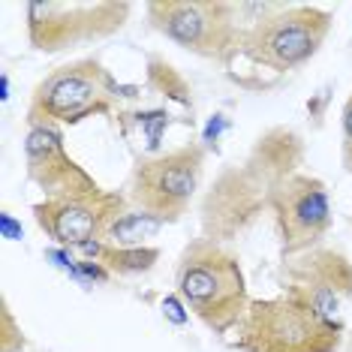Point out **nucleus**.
<instances>
[{
	"mask_svg": "<svg viewBox=\"0 0 352 352\" xmlns=\"http://www.w3.org/2000/svg\"><path fill=\"white\" fill-rule=\"evenodd\" d=\"M130 15V3L106 0H39L28 6L30 43L43 52H60L69 45L115 34Z\"/></svg>",
	"mask_w": 352,
	"mask_h": 352,
	"instance_id": "nucleus-5",
	"label": "nucleus"
},
{
	"mask_svg": "<svg viewBox=\"0 0 352 352\" xmlns=\"http://www.w3.org/2000/svg\"><path fill=\"white\" fill-rule=\"evenodd\" d=\"M78 250L100 259V265H106L115 274H139L160 259V250H154V247H109L102 241H87Z\"/></svg>",
	"mask_w": 352,
	"mask_h": 352,
	"instance_id": "nucleus-12",
	"label": "nucleus"
},
{
	"mask_svg": "<svg viewBox=\"0 0 352 352\" xmlns=\"http://www.w3.org/2000/svg\"><path fill=\"white\" fill-rule=\"evenodd\" d=\"M163 307H169V316L175 319V322H184V319H187V316L181 314V307H178V301H175V298H166Z\"/></svg>",
	"mask_w": 352,
	"mask_h": 352,
	"instance_id": "nucleus-15",
	"label": "nucleus"
},
{
	"mask_svg": "<svg viewBox=\"0 0 352 352\" xmlns=\"http://www.w3.org/2000/svg\"><path fill=\"white\" fill-rule=\"evenodd\" d=\"M274 214L286 253L310 250L331 223V202L322 181L292 175L274 190Z\"/></svg>",
	"mask_w": 352,
	"mask_h": 352,
	"instance_id": "nucleus-9",
	"label": "nucleus"
},
{
	"mask_svg": "<svg viewBox=\"0 0 352 352\" xmlns=\"http://www.w3.org/2000/svg\"><path fill=\"white\" fill-rule=\"evenodd\" d=\"M118 87L100 60L82 58L63 63L36 85L30 100V124H76L87 115L111 111Z\"/></svg>",
	"mask_w": 352,
	"mask_h": 352,
	"instance_id": "nucleus-3",
	"label": "nucleus"
},
{
	"mask_svg": "<svg viewBox=\"0 0 352 352\" xmlns=\"http://www.w3.org/2000/svg\"><path fill=\"white\" fill-rule=\"evenodd\" d=\"M202 178V148H181L145 160L133 172V199L160 220H178Z\"/></svg>",
	"mask_w": 352,
	"mask_h": 352,
	"instance_id": "nucleus-7",
	"label": "nucleus"
},
{
	"mask_svg": "<svg viewBox=\"0 0 352 352\" xmlns=\"http://www.w3.org/2000/svg\"><path fill=\"white\" fill-rule=\"evenodd\" d=\"M25 157H28V172L39 187L45 199L49 196H67L78 190L97 187V181L87 175L82 166L63 148V135L52 124H34L25 142Z\"/></svg>",
	"mask_w": 352,
	"mask_h": 352,
	"instance_id": "nucleus-11",
	"label": "nucleus"
},
{
	"mask_svg": "<svg viewBox=\"0 0 352 352\" xmlns=\"http://www.w3.org/2000/svg\"><path fill=\"white\" fill-rule=\"evenodd\" d=\"M286 292L301 298L328 322H340L343 307L352 301V265L334 250H316L289 271Z\"/></svg>",
	"mask_w": 352,
	"mask_h": 352,
	"instance_id": "nucleus-10",
	"label": "nucleus"
},
{
	"mask_svg": "<svg viewBox=\"0 0 352 352\" xmlns=\"http://www.w3.org/2000/svg\"><path fill=\"white\" fill-rule=\"evenodd\" d=\"M163 223L166 220H160L148 211L124 214V217H118L109 226V232L102 235V244H109V247H142L145 238H154L157 232L163 229Z\"/></svg>",
	"mask_w": 352,
	"mask_h": 352,
	"instance_id": "nucleus-13",
	"label": "nucleus"
},
{
	"mask_svg": "<svg viewBox=\"0 0 352 352\" xmlns=\"http://www.w3.org/2000/svg\"><path fill=\"white\" fill-rule=\"evenodd\" d=\"M343 166L352 172V94L343 106Z\"/></svg>",
	"mask_w": 352,
	"mask_h": 352,
	"instance_id": "nucleus-14",
	"label": "nucleus"
},
{
	"mask_svg": "<svg viewBox=\"0 0 352 352\" xmlns=\"http://www.w3.org/2000/svg\"><path fill=\"white\" fill-rule=\"evenodd\" d=\"M343 325L328 322L310 304L283 292L253 301L241 319V352H334Z\"/></svg>",
	"mask_w": 352,
	"mask_h": 352,
	"instance_id": "nucleus-2",
	"label": "nucleus"
},
{
	"mask_svg": "<svg viewBox=\"0 0 352 352\" xmlns=\"http://www.w3.org/2000/svg\"><path fill=\"white\" fill-rule=\"evenodd\" d=\"M39 229L58 244L82 247L87 241H102V235L118 217H124V196L109 193L100 184L67 196H49L34 208Z\"/></svg>",
	"mask_w": 352,
	"mask_h": 352,
	"instance_id": "nucleus-8",
	"label": "nucleus"
},
{
	"mask_svg": "<svg viewBox=\"0 0 352 352\" xmlns=\"http://www.w3.org/2000/svg\"><path fill=\"white\" fill-rule=\"evenodd\" d=\"M331 15L316 6H280L259 19L244 39L247 54L262 67L286 73L307 63L325 43Z\"/></svg>",
	"mask_w": 352,
	"mask_h": 352,
	"instance_id": "nucleus-4",
	"label": "nucleus"
},
{
	"mask_svg": "<svg viewBox=\"0 0 352 352\" xmlns=\"http://www.w3.org/2000/svg\"><path fill=\"white\" fill-rule=\"evenodd\" d=\"M160 34L202 58H226L238 43L235 6L220 0H160L148 6Z\"/></svg>",
	"mask_w": 352,
	"mask_h": 352,
	"instance_id": "nucleus-6",
	"label": "nucleus"
},
{
	"mask_svg": "<svg viewBox=\"0 0 352 352\" xmlns=\"http://www.w3.org/2000/svg\"><path fill=\"white\" fill-rule=\"evenodd\" d=\"M178 292L184 304L220 334L232 325H241L250 307L241 265L214 241H196L184 250L178 265Z\"/></svg>",
	"mask_w": 352,
	"mask_h": 352,
	"instance_id": "nucleus-1",
	"label": "nucleus"
}]
</instances>
